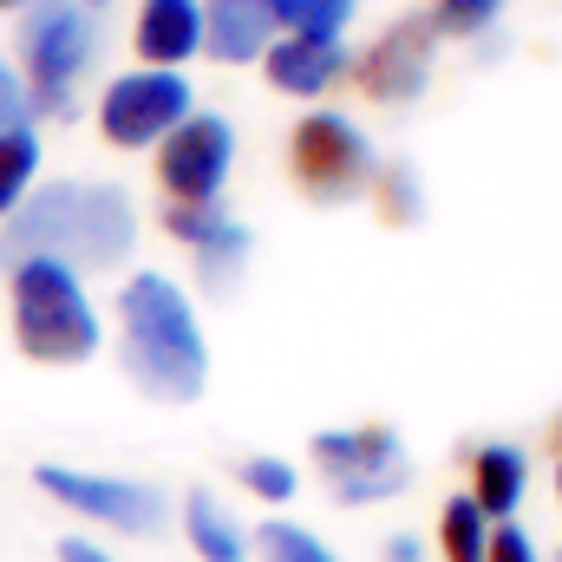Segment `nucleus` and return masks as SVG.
Listing matches in <instances>:
<instances>
[{
    "instance_id": "obj_22",
    "label": "nucleus",
    "mask_w": 562,
    "mask_h": 562,
    "mask_svg": "<svg viewBox=\"0 0 562 562\" xmlns=\"http://www.w3.org/2000/svg\"><path fill=\"white\" fill-rule=\"evenodd\" d=\"M0 132H33V92L7 59H0Z\"/></svg>"
},
{
    "instance_id": "obj_31",
    "label": "nucleus",
    "mask_w": 562,
    "mask_h": 562,
    "mask_svg": "<svg viewBox=\"0 0 562 562\" xmlns=\"http://www.w3.org/2000/svg\"><path fill=\"white\" fill-rule=\"evenodd\" d=\"M557 562H562V557H557Z\"/></svg>"
},
{
    "instance_id": "obj_16",
    "label": "nucleus",
    "mask_w": 562,
    "mask_h": 562,
    "mask_svg": "<svg viewBox=\"0 0 562 562\" xmlns=\"http://www.w3.org/2000/svg\"><path fill=\"white\" fill-rule=\"evenodd\" d=\"M243 262H249V229L243 223H223L203 249H196V269H203V288L210 294H229L243 281Z\"/></svg>"
},
{
    "instance_id": "obj_2",
    "label": "nucleus",
    "mask_w": 562,
    "mask_h": 562,
    "mask_svg": "<svg viewBox=\"0 0 562 562\" xmlns=\"http://www.w3.org/2000/svg\"><path fill=\"white\" fill-rule=\"evenodd\" d=\"M119 360L125 380L157 406H190L210 380V347L196 334V307L177 281L132 276L119 288Z\"/></svg>"
},
{
    "instance_id": "obj_27",
    "label": "nucleus",
    "mask_w": 562,
    "mask_h": 562,
    "mask_svg": "<svg viewBox=\"0 0 562 562\" xmlns=\"http://www.w3.org/2000/svg\"><path fill=\"white\" fill-rule=\"evenodd\" d=\"M393 562H419V543L413 537H393Z\"/></svg>"
},
{
    "instance_id": "obj_17",
    "label": "nucleus",
    "mask_w": 562,
    "mask_h": 562,
    "mask_svg": "<svg viewBox=\"0 0 562 562\" xmlns=\"http://www.w3.org/2000/svg\"><path fill=\"white\" fill-rule=\"evenodd\" d=\"M269 20L288 33H314V40H340V26L353 20V0H269Z\"/></svg>"
},
{
    "instance_id": "obj_11",
    "label": "nucleus",
    "mask_w": 562,
    "mask_h": 562,
    "mask_svg": "<svg viewBox=\"0 0 562 562\" xmlns=\"http://www.w3.org/2000/svg\"><path fill=\"white\" fill-rule=\"evenodd\" d=\"M262 59H269V86L294 92V99H321L347 72V46L340 40H314V33H281Z\"/></svg>"
},
{
    "instance_id": "obj_7",
    "label": "nucleus",
    "mask_w": 562,
    "mask_h": 562,
    "mask_svg": "<svg viewBox=\"0 0 562 562\" xmlns=\"http://www.w3.org/2000/svg\"><path fill=\"white\" fill-rule=\"evenodd\" d=\"M183 119H190V86H183V72H125V79H112L105 99H99L105 144H119V150L164 144Z\"/></svg>"
},
{
    "instance_id": "obj_25",
    "label": "nucleus",
    "mask_w": 562,
    "mask_h": 562,
    "mask_svg": "<svg viewBox=\"0 0 562 562\" xmlns=\"http://www.w3.org/2000/svg\"><path fill=\"white\" fill-rule=\"evenodd\" d=\"M484 562H537V543H530L517 524H497L491 543H484Z\"/></svg>"
},
{
    "instance_id": "obj_21",
    "label": "nucleus",
    "mask_w": 562,
    "mask_h": 562,
    "mask_svg": "<svg viewBox=\"0 0 562 562\" xmlns=\"http://www.w3.org/2000/svg\"><path fill=\"white\" fill-rule=\"evenodd\" d=\"M223 223H229V216H223L216 203H164V229H170L177 243H190V249H203Z\"/></svg>"
},
{
    "instance_id": "obj_13",
    "label": "nucleus",
    "mask_w": 562,
    "mask_h": 562,
    "mask_svg": "<svg viewBox=\"0 0 562 562\" xmlns=\"http://www.w3.org/2000/svg\"><path fill=\"white\" fill-rule=\"evenodd\" d=\"M203 46V0H144L138 7V53L150 66H183Z\"/></svg>"
},
{
    "instance_id": "obj_28",
    "label": "nucleus",
    "mask_w": 562,
    "mask_h": 562,
    "mask_svg": "<svg viewBox=\"0 0 562 562\" xmlns=\"http://www.w3.org/2000/svg\"><path fill=\"white\" fill-rule=\"evenodd\" d=\"M7 7H26V0H0V13H7Z\"/></svg>"
},
{
    "instance_id": "obj_4",
    "label": "nucleus",
    "mask_w": 562,
    "mask_h": 562,
    "mask_svg": "<svg viewBox=\"0 0 562 562\" xmlns=\"http://www.w3.org/2000/svg\"><path fill=\"white\" fill-rule=\"evenodd\" d=\"M99 53V26L86 13V0H40L20 20V79L33 92V119H59L79 99V72Z\"/></svg>"
},
{
    "instance_id": "obj_1",
    "label": "nucleus",
    "mask_w": 562,
    "mask_h": 562,
    "mask_svg": "<svg viewBox=\"0 0 562 562\" xmlns=\"http://www.w3.org/2000/svg\"><path fill=\"white\" fill-rule=\"evenodd\" d=\"M138 243V210L119 183H46L0 229V262H59V269H119Z\"/></svg>"
},
{
    "instance_id": "obj_6",
    "label": "nucleus",
    "mask_w": 562,
    "mask_h": 562,
    "mask_svg": "<svg viewBox=\"0 0 562 562\" xmlns=\"http://www.w3.org/2000/svg\"><path fill=\"white\" fill-rule=\"evenodd\" d=\"M294 177L314 203H347L380 177V164H373V144L360 138V125H347L340 112H314L294 132Z\"/></svg>"
},
{
    "instance_id": "obj_14",
    "label": "nucleus",
    "mask_w": 562,
    "mask_h": 562,
    "mask_svg": "<svg viewBox=\"0 0 562 562\" xmlns=\"http://www.w3.org/2000/svg\"><path fill=\"white\" fill-rule=\"evenodd\" d=\"M471 504L484 510V524L491 517H510L517 504H524V484H530V458L517 451V445H484L477 458H471Z\"/></svg>"
},
{
    "instance_id": "obj_9",
    "label": "nucleus",
    "mask_w": 562,
    "mask_h": 562,
    "mask_svg": "<svg viewBox=\"0 0 562 562\" xmlns=\"http://www.w3.org/2000/svg\"><path fill=\"white\" fill-rule=\"evenodd\" d=\"M229 164H236V132L216 112H190L157 150V177H164L170 203H216Z\"/></svg>"
},
{
    "instance_id": "obj_15",
    "label": "nucleus",
    "mask_w": 562,
    "mask_h": 562,
    "mask_svg": "<svg viewBox=\"0 0 562 562\" xmlns=\"http://www.w3.org/2000/svg\"><path fill=\"white\" fill-rule=\"evenodd\" d=\"M183 530H190V543H196L203 562H249V543H243L236 517H229L210 491H190V497H183Z\"/></svg>"
},
{
    "instance_id": "obj_10",
    "label": "nucleus",
    "mask_w": 562,
    "mask_h": 562,
    "mask_svg": "<svg viewBox=\"0 0 562 562\" xmlns=\"http://www.w3.org/2000/svg\"><path fill=\"white\" fill-rule=\"evenodd\" d=\"M431 46H438L431 13H406V20H393V26L367 46V59H360V86H367L373 99H386V105L419 99L425 79H431Z\"/></svg>"
},
{
    "instance_id": "obj_20",
    "label": "nucleus",
    "mask_w": 562,
    "mask_h": 562,
    "mask_svg": "<svg viewBox=\"0 0 562 562\" xmlns=\"http://www.w3.org/2000/svg\"><path fill=\"white\" fill-rule=\"evenodd\" d=\"M256 550H262V562H334V550L314 530H301V524H262Z\"/></svg>"
},
{
    "instance_id": "obj_30",
    "label": "nucleus",
    "mask_w": 562,
    "mask_h": 562,
    "mask_svg": "<svg viewBox=\"0 0 562 562\" xmlns=\"http://www.w3.org/2000/svg\"><path fill=\"white\" fill-rule=\"evenodd\" d=\"M557 438H562V425H557Z\"/></svg>"
},
{
    "instance_id": "obj_18",
    "label": "nucleus",
    "mask_w": 562,
    "mask_h": 562,
    "mask_svg": "<svg viewBox=\"0 0 562 562\" xmlns=\"http://www.w3.org/2000/svg\"><path fill=\"white\" fill-rule=\"evenodd\" d=\"M438 543H445V562H484V543H491V524L471 497H451L445 504V524H438Z\"/></svg>"
},
{
    "instance_id": "obj_5",
    "label": "nucleus",
    "mask_w": 562,
    "mask_h": 562,
    "mask_svg": "<svg viewBox=\"0 0 562 562\" xmlns=\"http://www.w3.org/2000/svg\"><path fill=\"white\" fill-rule=\"evenodd\" d=\"M314 464L321 477L334 484L340 504H380V497H400L413 484V458L393 431L367 425V431H321L314 438Z\"/></svg>"
},
{
    "instance_id": "obj_8",
    "label": "nucleus",
    "mask_w": 562,
    "mask_h": 562,
    "mask_svg": "<svg viewBox=\"0 0 562 562\" xmlns=\"http://www.w3.org/2000/svg\"><path fill=\"white\" fill-rule=\"evenodd\" d=\"M33 477H40V491H46V497L72 504V510H79V517H92V524L132 530V537L164 530V517H170V504H164V491H157V484L99 477V471H66V464H40Z\"/></svg>"
},
{
    "instance_id": "obj_23",
    "label": "nucleus",
    "mask_w": 562,
    "mask_h": 562,
    "mask_svg": "<svg viewBox=\"0 0 562 562\" xmlns=\"http://www.w3.org/2000/svg\"><path fill=\"white\" fill-rule=\"evenodd\" d=\"M438 13H431V26H445V33H477V26H491L497 20V7L504 0H431Z\"/></svg>"
},
{
    "instance_id": "obj_29",
    "label": "nucleus",
    "mask_w": 562,
    "mask_h": 562,
    "mask_svg": "<svg viewBox=\"0 0 562 562\" xmlns=\"http://www.w3.org/2000/svg\"><path fill=\"white\" fill-rule=\"evenodd\" d=\"M557 491H562V471H557Z\"/></svg>"
},
{
    "instance_id": "obj_3",
    "label": "nucleus",
    "mask_w": 562,
    "mask_h": 562,
    "mask_svg": "<svg viewBox=\"0 0 562 562\" xmlns=\"http://www.w3.org/2000/svg\"><path fill=\"white\" fill-rule=\"evenodd\" d=\"M13 340L20 353L46 367H79L99 353V307L86 281L59 262H20L13 269Z\"/></svg>"
},
{
    "instance_id": "obj_12",
    "label": "nucleus",
    "mask_w": 562,
    "mask_h": 562,
    "mask_svg": "<svg viewBox=\"0 0 562 562\" xmlns=\"http://www.w3.org/2000/svg\"><path fill=\"white\" fill-rule=\"evenodd\" d=\"M203 46L229 66L243 59H262L276 46V20H269V0H210L203 7Z\"/></svg>"
},
{
    "instance_id": "obj_24",
    "label": "nucleus",
    "mask_w": 562,
    "mask_h": 562,
    "mask_svg": "<svg viewBox=\"0 0 562 562\" xmlns=\"http://www.w3.org/2000/svg\"><path fill=\"white\" fill-rule=\"evenodd\" d=\"M243 484H249L256 497L281 504V497H294V464H281V458H249V464H243Z\"/></svg>"
},
{
    "instance_id": "obj_19",
    "label": "nucleus",
    "mask_w": 562,
    "mask_h": 562,
    "mask_svg": "<svg viewBox=\"0 0 562 562\" xmlns=\"http://www.w3.org/2000/svg\"><path fill=\"white\" fill-rule=\"evenodd\" d=\"M33 170H40V138L33 132H0V216L20 210Z\"/></svg>"
},
{
    "instance_id": "obj_26",
    "label": "nucleus",
    "mask_w": 562,
    "mask_h": 562,
    "mask_svg": "<svg viewBox=\"0 0 562 562\" xmlns=\"http://www.w3.org/2000/svg\"><path fill=\"white\" fill-rule=\"evenodd\" d=\"M59 562H112V557H105L99 543H79V537H66V543H59Z\"/></svg>"
}]
</instances>
